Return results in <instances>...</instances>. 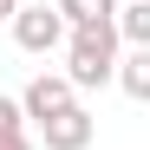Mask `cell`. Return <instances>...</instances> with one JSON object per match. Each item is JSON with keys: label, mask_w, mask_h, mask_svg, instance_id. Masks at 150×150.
Wrapping results in <instances>:
<instances>
[{"label": "cell", "mask_w": 150, "mask_h": 150, "mask_svg": "<svg viewBox=\"0 0 150 150\" xmlns=\"http://www.w3.org/2000/svg\"><path fill=\"white\" fill-rule=\"evenodd\" d=\"M117 33H111V20H98V26H72L65 33V85L72 91H98V85H111V65H117Z\"/></svg>", "instance_id": "obj_1"}, {"label": "cell", "mask_w": 150, "mask_h": 150, "mask_svg": "<svg viewBox=\"0 0 150 150\" xmlns=\"http://www.w3.org/2000/svg\"><path fill=\"white\" fill-rule=\"evenodd\" d=\"M7 26H13V46H20V52H33V59H46V52H59V46H65V20L46 7V0L20 7Z\"/></svg>", "instance_id": "obj_2"}, {"label": "cell", "mask_w": 150, "mask_h": 150, "mask_svg": "<svg viewBox=\"0 0 150 150\" xmlns=\"http://www.w3.org/2000/svg\"><path fill=\"white\" fill-rule=\"evenodd\" d=\"M98 137V117L85 111V105H65V111H52V117H39V144L46 150H85Z\"/></svg>", "instance_id": "obj_3"}, {"label": "cell", "mask_w": 150, "mask_h": 150, "mask_svg": "<svg viewBox=\"0 0 150 150\" xmlns=\"http://www.w3.org/2000/svg\"><path fill=\"white\" fill-rule=\"evenodd\" d=\"M13 105H20V117H26V124H39V117H52V111H65V105H79V91L65 85V72H39Z\"/></svg>", "instance_id": "obj_4"}, {"label": "cell", "mask_w": 150, "mask_h": 150, "mask_svg": "<svg viewBox=\"0 0 150 150\" xmlns=\"http://www.w3.org/2000/svg\"><path fill=\"white\" fill-rule=\"evenodd\" d=\"M111 33H117V46H150V0H117V13H111Z\"/></svg>", "instance_id": "obj_5"}, {"label": "cell", "mask_w": 150, "mask_h": 150, "mask_svg": "<svg viewBox=\"0 0 150 150\" xmlns=\"http://www.w3.org/2000/svg\"><path fill=\"white\" fill-rule=\"evenodd\" d=\"M111 79L124 85V98H137V105H144V98H150V46H144V52H137V46H124L117 65H111Z\"/></svg>", "instance_id": "obj_6"}, {"label": "cell", "mask_w": 150, "mask_h": 150, "mask_svg": "<svg viewBox=\"0 0 150 150\" xmlns=\"http://www.w3.org/2000/svg\"><path fill=\"white\" fill-rule=\"evenodd\" d=\"M52 13L65 20V33H72V26H98V20H111L117 0H52Z\"/></svg>", "instance_id": "obj_7"}, {"label": "cell", "mask_w": 150, "mask_h": 150, "mask_svg": "<svg viewBox=\"0 0 150 150\" xmlns=\"http://www.w3.org/2000/svg\"><path fill=\"white\" fill-rule=\"evenodd\" d=\"M0 150H33L26 117H20V105H13V98H0Z\"/></svg>", "instance_id": "obj_8"}, {"label": "cell", "mask_w": 150, "mask_h": 150, "mask_svg": "<svg viewBox=\"0 0 150 150\" xmlns=\"http://www.w3.org/2000/svg\"><path fill=\"white\" fill-rule=\"evenodd\" d=\"M13 13H20V0H0V20H13Z\"/></svg>", "instance_id": "obj_9"}]
</instances>
